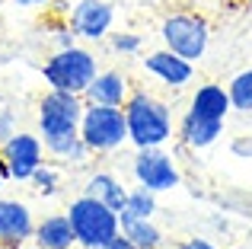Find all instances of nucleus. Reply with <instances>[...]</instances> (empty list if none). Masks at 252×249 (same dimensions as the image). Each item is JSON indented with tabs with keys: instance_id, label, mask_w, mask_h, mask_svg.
Wrapping results in <instances>:
<instances>
[{
	"instance_id": "nucleus-1",
	"label": "nucleus",
	"mask_w": 252,
	"mask_h": 249,
	"mask_svg": "<svg viewBox=\"0 0 252 249\" xmlns=\"http://www.w3.org/2000/svg\"><path fill=\"white\" fill-rule=\"evenodd\" d=\"M83 109H86L83 96L64 93V90H48L38 99V137H42L48 156L58 160L61 166L77 169L96 156L80 137Z\"/></svg>"
},
{
	"instance_id": "nucleus-2",
	"label": "nucleus",
	"mask_w": 252,
	"mask_h": 249,
	"mask_svg": "<svg viewBox=\"0 0 252 249\" xmlns=\"http://www.w3.org/2000/svg\"><path fill=\"white\" fill-rule=\"evenodd\" d=\"M125 122H128V144L134 150L144 147H166L176 137L172 106L147 90H134L125 102Z\"/></svg>"
},
{
	"instance_id": "nucleus-3",
	"label": "nucleus",
	"mask_w": 252,
	"mask_h": 249,
	"mask_svg": "<svg viewBox=\"0 0 252 249\" xmlns=\"http://www.w3.org/2000/svg\"><path fill=\"white\" fill-rule=\"evenodd\" d=\"M99 74V61L90 48L74 45L64 51H51L42 64V80L48 90H64V93H77L83 96L86 87L96 80Z\"/></svg>"
},
{
	"instance_id": "nucleus-4",
	"label": "nucleus",
	"mask_w": 252,
	"mask_h": 249,
	"mask_svg": "<svg viewBox=\"0 0 252 249\" xmlns=\"http://www.w3.org/2000/svg\"><path fill=\"white\" fill-rule=\"evenodd\" d=\"M67 218H70V227L77 233V243L86 246V249H96L102 243H109L112 237L122 233V218L118 211H112L105 201L93 198V195H77L74 201L67 205Z\"/></svg>"
},
{
	"instance_id": "nucleus-5",
	"label": "nucleus",
	"mask_w": 252,
	"mask_h": 249,
	"mask_svg": "<svg viewBox=\"0 0 252 249\" xmlns=\"http://www.w3.org/2000/svg\"><path fill=\"white\" fill-rule=\"evenodd\" d=\"M160 38H163V48H169V51H176V55L198 64L208 55L211 23L198 10H176L160 23Z\"/></svg>"
},
{
	"instance_id": "nucleus-6",
	"label": "nucleus",
	"mask_w": 252,
	"mask_h": 249,
	"mask_svg": "<svg viewBox=\"0 0 252 249\" xmlns=\"http://www.w3.org/2000/svg\"><path fill=\"white\" fill-rule=\"evenodd\" d=\"M80 137L93 154H115L128 144V122L122 106H96L86 102L80 119Z\"/></svg>"
},
{
	"instance_id": "nucleus-7",
	"label": "nucleus",
	"mask_w": 252,
	"mask_h": 249,
	"mask_svg": "<svg viewBox=\"0 0 252 249\" xmlns=\"http://www.w3.org/2000/svg\"><path fill=\"white\" fill-rule=\"evenodd\" d=\"M131 176H134L137 186L150 188V192H172V188L182 186V173H179L172 154H166L163 147H144L134 150V160H131Z\"/></svg>"
},
{
	"instance_id": "nucleus-8",
	"label": "nucleus",
	"mask_w": 252,
	"mask_h": 249,
	"mask_svg": "<svg viewBox=\"0 0 252 249\" xmlns=\"http://www.w3.org/2000/svg\"><path fill=\"white\" fill-rule=\"evenodd\" d=\"M45 144L38 137V131H16L6 144H0V160L6 163L10 182H29L35 176V169L45 163Z\"/></svg>"
},
{
	"instance_id": "nucleus-9",
	"label": "nucleus",
	"mask_w": 252,
	"mask_h": 249,
	"mask_svg": "<svg viewBox=\"0 0 252 249\" xmlns=\"http://www.w3.org/2000/svg\"><path fill=\"white\" fill-rule=\"evenodd\" d=\"M67 23L80 42H102L115 26V10L109 0H77L67 10Z\"/></svg>"
},
{
	"instance_id": "nucleus-10",
	"label": "nucleus",
	"mask_w": 252,
	"mask_h": 249,
	"mask_svg": "<svg viewBox=\"0 0 252 249\" xmlns=\"http://www.w3.org/2000/svg\"><path fill=\"white\" fill-rule=\"evenodd\" d=\"M141 64H144V74L154 77V80L166 90H185L195 80V61H189V58L176 55V51H169V48L150 51Z\"/></svg>"
},
{
	"instance_id": "nucleus-11",
	"label": "nucleus",
	"mask_w": 252,
	"mask_h": 249,
	"mask_svg": "<svg viewBox=\"0 0 252 249\" xmlns=\"http://www.w3.org/2000/svg\"><path fill=\"white\" fill-rule=\"evenodd\" d=\"M35 233V218L32 208L19 198H0V243L6 249H23L32 243Z\"/></svg>"
},
{
	"instance_id": "nucleus-12",
	"label": "nucleus",
	"mask_w": 252,
	"mask_h": 249,
	"mask_svg": "<svg viewBox=\"0 0 252 249\" xmlns=\"http://www.w3.org/2000/svg\"><path fill=\"white\" fill-rule=\"evenodd\" d=\"M220 134H223V122L204 119V115L191 112V109L176 122V137H179V144H182V147H189V150L211 147V144L220 141Z\"/></svg>"
},
{
	"instance_id": "nucleus-13",
	"label": "nucleus",
	"mask_w": 252,
	"mask_h": 249,
	"mask_svg": "<svg viewBox=\"0 0 252 249\" xmlns=\"http://www.w3.org/2000/svg\"><path fill=\"white\" fill-rule=\"evenodd\" d=\"M131 93H134V90H131V80L122 70H99L96 80L86 87L83 99L96 102V106H122L125 109V102H128Z\"/></svg>"
},
{
	"instance_id": "nucleus-14",
	"label": "nucleus",
	"mask_w": 252,
	"mask_h": 249,
	"mask_svg": "<svg viewBox=\"0 0 252 249\" xmlns=\"http://www.w3.org/2000/svg\"><path fill=\"white\" fill-rule=\"evenodd\" d=\"M32 246L35 249H70V246H77V233H74V227H70L67 211L64 214H48V218L35 220Z\"/></svg>"
},
{
	"instance_id": "nucleus-15",
	"label": "nucleus",
	"mask_w": 252,
	"mask_h": 249,
	"mask_svg": "<svg viewBox=\"0 0 252 249\" xmlns=\"http://www.w3.org/2000/svg\"><path fill=\"white\" fill-rule=\"evenodd\" d=\"M189 109L204 119H217V122H227V115L233 112V102H230V93L223 83H201L195 87L189 99Z\"/></svg>"
},
{
	"instance_id": "nucleus-16",
	"label": "nucleus",
	"mask_w": 252,
	"mask_h": 249,
	"mask_svg": "<svg viewBox=\"0 0 252 249\" xmlns=\"http://www.w3.org/2000/svg\"><path fill=\"white\" fill-rule=\"evenodd\" d=\"M83 192L93 195V198H99V201H105V205L118 214L125 211V201H128V186H125L115 173H105V169H99V173H93L90 179H86Z\"/></svg>"
},
{
	"instance_id": "nucleus-17",
	"label": "nucleus",
	"mask_w": 252,
	"mask_h": 249,
	"mask_svg": "<svg viewBox=\"0 0 252 249\" xmlns=\"http://www.w3.org/2000/svg\"><path fill=\"white\" fill-rule=\"evenodd\" d=\"M157 211H160L157 192H150L144 186H134V188H128V201H125V211L118 218H122V224H128V220H154Z\"/></svg>"
},
{
	"instance_id": "nucleus-18",
	"label": "nucleus",
	"mask_w": 252,
	"mask_h": 249,
	"mask_svg": "<svg viewBox=\"0 0 252 249\" xmlns=\"http://www.w3.org/2000/svg\"><path fill=\"white\" fill-rule=\"evenodd\" d=\"M122 233L137 249H163V243H166L163 230L154 224V220H128V224H122Z\"/></svg>"
},
{
	"instance_id": "nucleus-19",
	"label": "nucleus",
	"mask_w": 252,
	"mask_h": 249,
	"mask_svg": "<svg viewBox=\"0 0 252 249\" xmlns=\"http://www.w3.org/2000/svg\"><path fill=\"white\" fill-rule=\"evenodd\" d=\"M227 93L230 102H233V112L240 115H252V67L240 70L227 80Z\"/></svg>"
},
{
	"instance_id": "nucleus-20",
	"label": "nucleus",
	"mask_w": 252,
	"mask_h": 249,
	"mask_svg": "<svg viewBox=\"0 0 252 249\" xmlns=\"http://www.w3.org/2000/svg\"><path fill=\"white\" fill-rule=\"evenodd\" d=\"M29 186L35 188L42 198L58 195V192H61V166H58V163H51V160H45L42 166L35 169V176L29 179Z\"/></svg>"
},
{
	"instance_id": "nucleus-21",
	"label": "nucleus",
	"mask_w": 252,
	"mask_h": 249,
	"mask_svg": "<svg viewBox=\"0 0 252 249\" xmlns=\"http://www.w3.org/2000/svg\"><path fill=\"white\" fill-rule=\"evenodd\" d=\"M109 45H112L115 55L128 58V55H137L144 48V38L137 32H109Z\"/></svg>"
},
{
	"instance_id": "nucleus-22",
	"label": "nucleus",
	"mask_w": 252,
	"mask_h": 249,
	"mask_svg": "<svg viewBox=\"0 0 252 249\" xmlns=\"http://www.w3.org/2000/svg\"><path fill=\"white\" fill-rule=\"evenodd\" d=\"M51 45H55V51H64V48H74V45H80V38H77L74 29H70L67 19L55 26V32H51Z\"/></svg>"
},
{
	"instance_id": "nucleus-23",
	"label": "nucleus",
	"mask_w": 252,
	"mask_h": 249,
	"mask_svg": "<svg viewBox=\"0 0 252 249\" xmlns=\"http://www.w3.org/2000/svg\"><path fill=\"white\" fill-rule=\"evenodd\" d=\"M19 131V122H16V112L6 106H0V144H6L13 134Z\"/></svg>"
},
{
	"instance_id": "nucleus-24",
	"label": "nucleus",
	"mask_w": 252,
	"mask_h": 249,
	"mask_svg": "<svg viewBox=\"0 0 252 249\" xmlns=\"http://www.w3.org/2000/svg\"><path fill=\"white\" fill-rule=\"evenodd\" d=\"M179 249H220V246H214L211 240H204V237H189V240L179 243Z\"/></svg>"
},
{
	"instance_id": "nucleus-25",
	"label": "nucleus",
	"mask_w": 252,
	"mask_h": 249,
	"mask_svg": "<svg viewBox=\"0 0 252 249\" xmlns=\"http://www.w3.org/2000/svg\"><path fill=\"white\" fill-rule=\"evenodd\" d=\"M96 249H137L134 243H131L125 233H118V237H112L109 243H102V246H96Z\"/></svg>"
},
{
	"instance_id": "nucleus-26",
	"label": "nucleus",
	"mask_w": 252,
	"mask_h": 249,
	"mask_svg": "<svg viewBox=\"0 0 252 249\" xmlns=\"http://www.w3.org/2000/svg\"><path fill=\"white\" fill-rule=\"evenodd\" d=\"M233 154L249 160V156H252V137H236V141H233Z\"/></svg>"
},
{
	"instance_id": "nucleus-27",
	"label": "nucleus",
	"mask_w": 252,
	"mask_h": 249,
	"mask_svg": "<svg viewBox=\"0 0 252 249\" xmlns=\"http://www.w3.org/2000/svg\"><path fill=\"white\" fill-rule=\"evenodd\" d=\"M16 6H23V10H32V6H48L51 0H13Z\"/></svg>"
},
{
	"instance_id": "nucleus-28",
	"label": "nucleus",
	"mask_w": 252,
	"mask_h": 249,
	"mask_svg": "<svg viewBox=\"0 0 252 249\" xmlns=\"http://www.w3.org/2000/svg\"><path fill=\"white\" fill-rule=\"evenodd\" d=\"M6 182H10V173H6V163H3V160H0V188H3V186H6Z\"/></svg>"
},
{
	"instance_id": "nucleus-29",
	"label": "nucleus",
	"mask_w": 252,
	"mask_h": 249,
	"mask_svg": "<svg viewBox=\"0 0 252 249\" xmlns=\"http://www.w3.org/2000/svg\"><path fill=\"white\" fill-rule=\"evenodd\" d=\"M70 249H86V246H80V243H77V246H70Z\"/></svg>"
},
{
	"instance_id": "nucleus-30",
	"label": "nucleus",
	"mask_w": 252,
	"mask_h": 249,
	"mask_svg": "<svg viewBox=\"0 0 252 249\" xmlns=\"http://www.w3.org/2000/svg\"><path fill=\"white\" fill-rule=\"evenodd\" d=\"M246 6H249V10H252V0H246Z\"/></svg>"
},
{
	"instance_id": "nucleus-31",
	"label": "nucleus",
	"mask_w": 252,
	"mask_h": 249,
	"mask_svg": "<svg viewBox=\"0 0 252 249\" xmlns=\"http://www.w3.org/2000/svg\"><path fill=\"white\" fill-rule=\"evenodd\" d=\"M0 249H6V246H3V243H0Z\"/></svg>"
},
{
	"instance_id": "nucleus-32",
	"label": "nucleus",
	"mask_w": 252,
	"mask_h": 249,
	"mask_svg": "<svg viewBox=\"0 0 252 249\" xmlns=\"http://www.w3.org/2000/svg\"><path fill=\"white\" fill-rule=\"evenodd\" d=\"M0 102H3V99H0Z\"/></svg>"
}]
</instances>
